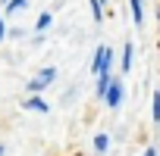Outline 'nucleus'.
I'll list each match as a JSON object with an SVG mask.
<instances>
[{
	"instance_id": "f257e3e1",
	"label": "nucleus",
	"mask_w": 160,
	"mask_h": 156,
	"mask_svg": "<svg viewBox=\"0 0 160 156\" xmlns=\"http://www.w3.org/2000/svg\"><path fill=\"white\" fill-rule=\"evenodd\" d=\"M110 62H113V53H110V47H98V53H94V62H91V72H94V75H101V72H110Z\"/></svg>"
},
{
	"instance_id": "f03ea898",
	"label": "nucleus",
	"mask_w": 160,
	"mask_h": 156,
	"mask_svg": "<svg viewBox=\"0 0 160 156\" xmlns=\"http://www.w3.org/2000/svg\"><path fill=\"white\" fill-rule=\"evenodd\" d=\"M122 94H126V88H122V81H110V88H107V94H104V100H107V106L110 109H119V103H122Z\"/></svg>"
},
{
	"instance_id": "7ed1b4c3",
	"label": "nucleus",
	"mask_w": 160,
	"mask_h": 156,
	"mask_svg": "<svg viewBox=\"0 0 160 156\" xmlns=\"http://www.w3.org/2000/svg\"><path fill=\"white\" fill-rule=\"evenodd\" d=\"M22 109H28V112H41V116L50 112V106H47L41 97H25V100H22Z\"/></svg>"
},
{
	"instance_id": "20e7f679",
	"label": "nucleus",
	"mask_w": 160,
	"mask_h": 156,
	"mask_svg": "<svg viewBox=\"0 0 160 156\" xmlns=\"http://www.w3.org/2000/svg\"><path fill=\"white\" fill-rule=\"evenodd\" d=\"M129 7H132V22L141 28L144 25V7H141V0H129Z\"/></svg>"
},
{
	"instance_id": "39448f33",
	"label": "nucleus",
	"mask_w": 160,
	"mask_h": 156,
	"mask_svg": "<svg viewBox=\"0 0 160 156\" xmlns=\"http://www.w3.org/2000/svg\"><path fill=\"white\" fill-rule=\"evenodd\" d=\"M132 56H135V44L129 41L126 50H122V72H132Z\"/></svg>"
},
{
	"instance_id": "423d86ee",
	"label": "nucleus",
	"mask_w": 160,
	"mask_h": 156,
	"mask_svg": "<svg viewBox=\"0 0 160 156\" xmlns=\"http://www.w3.org/2000/svg\"><path fill=\"white\" fill-rule=\"evenodd\" d=\"M50 22H53V13H41L38 16V22H35V31L41 34V31H47L50 28Z\"/></svg>"
},
{
	"instance_id": "0eeeda50",
	"label": "nucleus",
	"mask_w": 160,
	"mask_h": 156,
	"mask_svg": "<svg viewBox=\"0 0 160 156\" xmlns=\"http://www.w3.org/2000/svg\"><path fill=\"white\" fill-rule=\"evenodd\" d=\"M53 78H57V69H53V66H47V69H41V75H38V81H41V85L47 88V85L53 81Z\"/></svg>"
},
{
	"instance_id": "6e6552de",
	"label": "nucleus",
	"mask_w": 160,
	"mask_h": 156,
	"mask_svg": "<svg viewBox=\"0 0 160 156\" xmlns=\"http://www.w3.org/2000/svg\"><path fill=\"white\" fill-rule=\"evenodd\" d=\"M107 150H110V137L107 134H98L94 137V153H107Z\"/></svg>"
},
{
	"instance_id": "1a4fd4ad",
	"label": "nucleus",
	"mask_w": 160,
	"mask_h": 156,
	"mask_svg": "<svg viewBox=\"0 0 160 156\" xmlns=\"http://www.w3.org/2000/svg\"><path fill=\"white\" fill-rule=\"evenodd\" d=\"M151 116H154V125H160V91H154V100H151Z\"/></svg>"
},
{
	"instance_id": "9d476101",
	"label": "nucleus",
	"mask_w": 160,
	"mask_h": 156,
	"mask_svg": "<svg viewBox=\"0 0 160 156\" xmlns=\"http://www.w3.org/2000/svg\"><path fill=\"white\" fill-rule=\"evenodd\" d=\"M91 19H94V22H104V10H101V0H91Z\"/></svg>"
},
{
	"instance_id": "9b49d317",
	"label": "nucleus",
	"mask_w": 160,
	"mask_h": 156,
	"mask_svg": "<svg viewBox=\"0 0 160 156\" xmlns=\"http://www.w3.org/2000/svg\"><path fill=\"white\" fill-rule=\"evenodd\" d=\"M28 7V0H10L7 3V13H19V10H25Z\"/></svg>"
},
{
	"instance_id": "f8f14e48",
	"label": "nucleus",
	"mask_w": 160,
	"mask_h": 156,
	"mask_svg": "<svg viewBox=\"0 0 160 156\" xmlns=\"http://www.w3.org/2000/svg\"><path fill=\"white\" fill-rule=\"evenodd\" d=\"M25 91H28V94H38V91H44V85L38 81V78H32V81L25 85Z\"/></svg>"
},
{
	"instance_id": "ddd939ff",
	"label": "nucleus",
	"mask_w": 160,
	"mask_h": 156,
	"mask_svg": "<svg viewBox=\"0 0 160 156\" xmlns=\"http://www.w3.org/2000/svg\"><path fill=\"white\" fill-rule=\"evenodd\" d=\"M141 156H157V150H154V147H148V150H144Z\"/></svg>"
},
{
	"instance_id": "4468645a",
	"label": "nucleus",
	"mask_w": 160,
	"mask_h": 156,
	"mask_svg": "<svg viewBox=\"0 0 160 156\" xmlns=\"http://www.w3.org/2000/svg\"><path fill=\"white\" fill-rule=\"evenodd\" d=\"M3 34H7V28H3V16H0V41H3Z\"/></svg>"
},
{
	"instance_id": "2eb2a0df",
	"label": "nucleus",
	"mask_w": 160,
	"mask_h": 156,
	"mask_svg": "<svg viewBox=\"0 0 160 156\" xmlns=\"http://www.w3.org/2000/svg\"><path fill=\"white\" fill-rule=\"evenodd\" d=\"M3 153H7V147H3V144H0V156H3Z\"/></svg>"
},
{
	"instance_id": "dca6fc26",
	"label": "nucleus",
	"mask_w": 160,
	"mask_h": 156,
	"mask_svg": "<svg viewBox=\"0 0 160 156\" xmlns=\"http://www.w3.org/2000/svg\"><path fill=\"white\" fill-rule=\"evenodd\" d=\"M3 3H10V0H3Z\"/></svg>"
}]
</instances>
